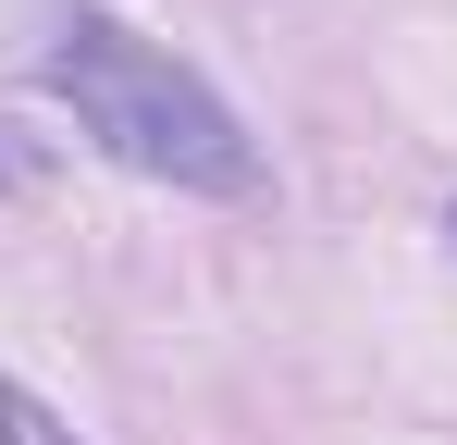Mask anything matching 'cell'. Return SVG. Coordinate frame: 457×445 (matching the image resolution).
Masks as SVG:
<instances>
[{"instance_id": "obj_1", "label": "cell", "mask_w": 457, "mask_h": 445, "mask_svg": "<svg viewBox=\"0 0 457 445\" xmlns=\"http://www.w3.org/2000/svg\"><path fill=\"white\" fill-rule=\"evenodd\" d=\"M37 87H50V99L75 112V137H99L124 173L186 186V198H260L247 124H235L161 38H137L124 13H62L50 50H37Z\"/></svg>"}, {"instance_id": "obj_2", "label": "cell", "mask_w": 457, "mask_h": 445, "mask_svg": "<svg viewBox=\"0 0 457 445\" xmlns=\"http://www.w3.org/2000/svg\"><path fill=\"white\" fill-rule=\"evenodd\" d=\"M0 445H87V433L62 421V408H37L25 383H0Z\"/></svg>"}]
</instances>
